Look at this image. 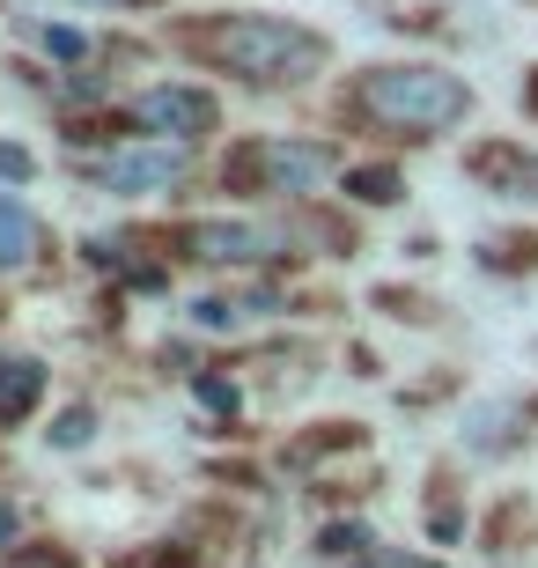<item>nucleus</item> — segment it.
Instances as JSON below:
<instances>
[{"label":"nucleus","mask_w":538,"mask_h":568,"mask_svg":"<svg viewBox=\"0 0 538 568\" xmlns=\"http://www.w3.org/2000/svg\"><path fill=\"white\" fill-rule=\"evenodd\" d=\"M163 44L177 60L229 74L236 89H303L332 67V38L295 16H266V8H207V16L163 22Z\"/></svg>","instance_id":"1"},{"label":"nucleus","mask_w":538,"mask_h":568,"mask_svg":"<svg viewBox=\"0 0 538 568\" xmlns=\"http://www.w3.org/2000/svg\"><path fill=\"white\" fill-rule=\"evenodd\" d=\"M473 111H479V89L443 60H376V67H354L347 82L332 89V119L347 133L406 141V148L457 133Z\"/></svg>","instance_id":"2"},{"label":"nucleus","mask_w":538,"mask_h":568,"mask_svg":"<svg viewBox=\"0 0 538 568\" xmlns=\"http://www.w3.org/2000/svg\"><path fill=\"white\" fill-rule=\"evenodd\" d=\"M332 170H339V148L332 141H311V133H244L222 155V192H244V200H303Z\"/></svg>","instance_id":"3"},{"label":"nucleus","mask_w":538,"mask_h":568,"mask_svg":"<svg viewBox=\"0 0 538 568\" xmlns=\"http://www.w3.org/2000/svg\"><path fill=\"white\" fill-rule=\"evenodd\" d=\"M155 244L185 266H295V244L258 222H177Z\"/></svg>","instance_id":"4"},{"label":"nucleus","mask_w":538,"mask_h":568,"mask_svg":"<svg viewBox=\"0 0 538 568\" xmlns=\"http://www.w3.org/2000/svg\"><path fill=\"white\" fill-rule=\"evenodd\" d=\"M133 133H155V141H207L214 126H222V97L200 82H148L141 97H133Z\"/></svg>","instance_id":"5"},{"label":"nucleus","mask_w":538,"mask_h":568,"mask_svg":"<svg viewBox=\"0 0 538 568\" xmlns=\"http://www.w3.org/2000/svg\"><path fill=\"white\" fill-rule=\"evenodd\" d=\"M82 178L97 192L141 200V192H170L192 178V141H155V148H111L104 163H82Z\"/></svg>","instance_id":"6"},{"label":"nucleus","mask_w":538,"mask_h":568,"mask_svg":"<svg viewBox=\"0 0 538 568\" xmlns=\"http://www.w3.org/2000/svg\"><path fill=\"white\" fill-rule=\"evenodd\" d=\"M538 436V392H495V399H473L465 422H457V450L465 458H517L524 443Z\"/></svg>","instance_id":"7"},{"label":"nucleus","mask_w":538,"mask_h":568,"mask_svg":"<svg viewBox=\"0 0 538 568\" xmlns=\"http://www.w3.org/2000/svg\"><path fill=\"white\" fill-rule=\"evenodd\" d=\"M465 178H473L479 192H495V200L538 207V148H524L517 133H495V141L465 148Z\"/></svg>","instance_id":"8"},{"label":"nucleus","mask_w":538,"mask_h":568,"mask_svg":"<svg viewBox=\"0 0 538 568\" xmlns=\"http://www.w3.org/2000/svg\"><path fill=\"white\" fill-rule=\"evenodd\" d=\"M281 311H288L281 288H207L200 303H192V325H200V333H244V325L281 317Z\"/></svg>","instance_id":"9"},{"label":"nucleus","mask_w":538,"mask_h":568,"mask_svg":"<svg viewBox=\"0 0 538 568\" xmlns=\"http://www.w3.org/2000/svg\"><path fill=\"white\" fill-rule=\"evenodd\" d=\"M52 252V230L38 222V207H22L16 192H0V274H30Z\"/></svg>","instance_id":"10"},{"label":"nucleus","mask_w":538,"mask_h":568,"mask_svg":"<svg viewBox=\"0 0 538 568\" xmlns=\"http://www.w3.org/2000/svg\"><path fill=\"white\" fill-rule=\"evenodd\" d=\"M473 266L495 281H517V274H538V230H495L473 244Z\"/></svg>","instance_id":"11"},{"label":"nucleus","mask_w":538,"mask_h":568,"mask_svg":"<svg viewBox=\"0 0 538 568\" xmlns=\"http://www.w3.org/2000/svg\"><path fill=\"white\" fill-rule=\"evenodd\" d=\"M339 192H347L354 207H398L406 200V170L398 163H347L339 170Z\"/></svg>","instance_id":"12"},{"label":"nucleus","mask_w":538,"mask_h":568,"mask_svg":"<svg viewBox=\"0 0 538 568\" xmlns=\"http://www.w3.org/2000/svg\"><path fill=\"white\" fill-rule=\"evenodd\" d=\"M44 399V362L38 355H0V422H22Z\"/></svg>","instance_id":"13"},{"label":"nucleus","mask_w":538,"mask_h":568,"mask_svg":"<svg viewBox=\"0 0 538 568\" xmlns=\"http://www.w3.org/2000/svg\"><path fill=\"white\" fill-rule=\"evenodd\" d=\"M362 443H369V428H362V422H317L311 436H295L281 458H288V465H311V458H332V450H362Z\"/></svg>","instance_id":"14"},{"label":"nucleus","mask_w":538,"mask_h":568,"mask_svg":"<svg viewBox=\"0 0 538 568\" xmlns=\"http://www.w3.org/2000/svg\"><path fill=\"white\" fill-rule=\"evenodd\" d=\"M428 539L435 547H457V539H465V503L450 495V465L428 473Z\"/></svg>","instance_id":"15"},{"label":"nucleus","mask_w":538,"mask_h":568,"mask_svg":"<svg viewBox=\"0 0 538 568\" xmlns=\"http://www.w3.org/2000/svg\"><path fill=\"white\" fill-rule=\"evenodd\" d=\"M517 531H531V503H524V495H509V503L495 509V525L479 531L487 561H509V554H517Z\"/></svg>","instance_id":"16"},{"label":"nucleus","mask_w":538,"mask_h":568,"mask_svg":"<svg viewBox=\"0 0 538 568\" xmlns=\"http://www.w3.org/2000/svg\"><path fill=\"white\" fill-rule=\"evenodd\" d=\"M369 303L384 317H398V325H443V303H435V295H420V288H376Z\"/></svg>","instance_id":"17"},{"label":"nucleus","mask_w":538,"mask_h":568,"mask_svg":"<svg viewBox=\"0 0 538 568\" xmlns=\"http://www.w3.org/2000/svg\"><path fill=\"white\" fill-rule=\"evenodd\" d=\"M44 443H52V450H89V443H97V406H89V399L60 406L52 428H44Z\"/></svg>","instance_id":"18"},{"label":"nucleus","mask_w":538,"mask_h":568,"mask_svg":"<svg viewBox=\"0 0 538 568\" xmlns=\"http://www.w3.org/2000/svg\"><path fill=\"white\" fill-rule=\"evenodd\" d=\"M22 38L38 44V52H52V60H89V38L67 30V22H22Z\"/></svg>","instance_id":"19"},{"label":"nucleus","mask_w":538,"mask_h":568,"mask_svg":"<svg viewBox=\"0 0 538 568\" xmlns=\"http://www.w3.org/2000/svg\"><path fill=\"white\" fill-rule=\"evenodd\" d=\"M369 547H376L369 525H325L317 531V554H325V561H362Z\"/></svg>","instance_id":"20"},{"label":"nucleus","mask_w":538,"mask_h":568,"mask_svg":"<svg viewBox=\"0 0 538 568\" xmlns=\"http://www.w3.org/2000/svg\"><path fill=\"white\" fill-rule=\"evenodd\" d=\"M0 178H8V185H30V178H38V155L22 141H0Z\"/></svg>","instance_id":"21"},{"label":"nucleus","mask_w":538,"mask_h":568,"mask_svg":"<svg viewBox=\"0 0 538 568\" xmlns=\"http://www.w3.org/2000/svg\"><path fill=\"white\" fill-rule=\"evenodd\" d=\"M192 392L214 406V414H236V384H222V377H207V369H192Z\"/></svg>","instance_id":"22"},{"label":"nucleus","mask_w":538,"mask_h":568,"mask_svg":"<svg viewBox=\"0 0 538 568\" xmlns=\"http://www.w3.org/2000/svg\"><path fill=\"white\" fill-rule=\"evenodd\" d=\"M354 568H443V561H428V554H398V547H369Z\"/></svg>","instance_id":"23"},{"label":"nucleus","mask_w":538,"mask_h":568,"mask_svg":"<svg viewBox=\"0 0 538 568\" xmlns=\"http://www.w3.org/2000/svg\"><path fill=\"white\" fill-rule=\"evenodd\" d=\"M8 554H16V561H8V568H82V561H74V547H38V554L8 547Z\"/></svg>","instance_id":"24"},{"label":"nucleus","mask_w":538,"mask_h":568,"mask_svg":"<svg viewBox=\"0 0 538 568\" xmlns=\"http://www.w3.org/2000/svg\"><path fill=\"white\" fill-rule=\"evenodd\" d=\"M517 104H524V119H538V60L524 67V82H517Z\"/></svg>","instance_id":"25"},{"label":"nucleus","mask_w":538,"mask_h":568,"mask_svg":"<svg viewBox=\"0 0 538 568\" xmlns=\"http://www.w3.org/2000/svg\"><path fill=\"white\" fill-rule=\"evenodd\" d=\"M16 531H22V509L0 503V547H16Z\"/></svg>","instance_id":"26"},{"label":"nucleus","mask_w":538,"mask_h":568,"mask_svg":"<svg viewBox=\"0 0 538 568\" xmlns=\"http://www.w3.org/2000/svg\"><path fill=\"white\" fill-rule=\"evenodd\" d=\"M82 8H111L119 16V8H163V0H82Z\"/></svg>","instance_id":"27"},{"label":"nucleus","mask_w":538,"mask_h":568,"mask_svg":"<svg viewBox=\"0 0 538 568\" xmlns=\"http://www.w3.org/2000/svg\"><path fill=\"white\" fill-rule=\"evenodd\" d=\"M119 568H155V561H119Z\"/></svg>","instance_id":"28"}]
</instances>
